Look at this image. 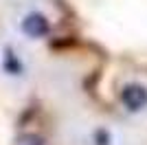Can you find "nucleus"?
Instances as JSON below:
<instances>
[{
  "label": "nucleus",
  "instance_id": "f257e3e1",
  "mask_svg": "<svg viewBox=\"0 0 147 145\" xmlns=\"http://www.w3.org/2000/svg\"><path fill=\"white\" fill-rule=\"evenodd\" d=\"M121 101L125 103V108H129V110L136 112V110H141L147 103V90L143 88V86H138V84H129V86L123 88Z\"/></svg>",
  "mask_w": 147,
  "mask_h": 145
},
{
  "label": "nucleus",
  "instance_id": "20e7f679",
  "mask_svg": "<svg viewBox=\"0 0 147 145\" xmlns=\"http://www.w3.org/2000/svg\"><path fill=\"white\" fill-rule=\"evenodd\" d=\"M97 141H99V145H108L110 143V139H108L105 132H97Z\"/></svg>",
  "mask_w": 147,
  "mask_h": 145
},
{
  "label": "nucleus",
  "instance_id": "f03ea898",
  "mask_svg": "<svg viewBox=\"0 0 147 145\" xmlns=\"http://www.w3.org/2000/svg\"><path fill=\"white\" fill-rule=\"evenodd\" d=\"M22 29L31 37H42V35L49 33L51 26H49V20L44 18L42 13H29L24 18V22H22Z\"/></svg>",
  "mask_w": 147,
  "mask_h": 145
},
{
  "label": "nucleus",
  "instance_id": "7ed1b4c3",
  "mask_svg": "<svg viewBox=\"0 0 147 145\" xmlns=\"http://www.w3.org/2000/svg\"><path fill=\"white\" fill-rule=\"evenodd\" d=\"M5 68H7L9 72H13V75H18V72H20V68H22V66H20V62H16V57L11 55V51H7V62H5Z\"/></svg>",
  "mask_w": 147,
  "mask_h": 145
}]
</instances>
